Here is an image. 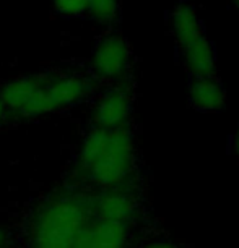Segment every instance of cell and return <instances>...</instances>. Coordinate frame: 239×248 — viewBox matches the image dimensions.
Returning a JSON list of instances; mask_svg holds the SVG:
<instances>
[{
	"label": "cell",
	"mask_w": 239,
	"mask_h": 248,
	"mask_svg": "<svg viewBox=\"0 0 239 248\" xmlns=\"http://www.w3.org/2000/svg\"><path fill=\"white\" fill-rule=\"evenodd\" d=\"M135 170V137L130 125L116 130L91 127L83 137L72 169L73 185L112 190L129 186Z\"/></svg>",
	"instance_id": "1"
},
{
	"label": "cell",
	"mask_w": 239,
	"mask_h": 248,
	"mask_svg": "<svg viewBox=\"0 0 239 248\" xmlns=\"http://www.w3.org/2000/svg\"><path fill=\"white\" fill-rule=\"evenodd\" d=\"M93 190L59 186L33 206L28 217V248H73L78 233L95 217Z\"/></svg>",
	"instance_id": "2"
},
{
	"label": "cell",
	"mask_w": 239,
	"mask_h": 248,
	"mask_svg": "<svg viewBox=\"0 0 239 248\" xmlns=\"http://www.w3.org/2000/svg\"><path fill=\"white\" fill-rule=\"evenodd\" d=\"M96 83L91 77L82 75L37 73L34 91L18 117L36 119L77 106L93 94Z\"/></svg>",
	"instance_id": "3"
},
{
	"label": "cell",
	"mask_w": 239,
	"mask_h": 248,
	"mask_svg": "<svg viewBox=\"0 0 239 248\" xmlns=\"http://www.w3.org/2000/svg\"><path fill=\"white\" fill-rule=\"evenodd\" d=\"M132 46L117 31L101 36L93 49L90 59V72L95 81H104L109 85L130 79L132 70Z\"/></svg>",
	"instance_id": "4"
},
{
	"label": "cell",
	"mask_w": 239,
	"mask_h": 248,
	"mask_svg": "<svg viewBox=\"0 0 239 248\" xmlns=\"http://www.w3.org/2000/svg\"><path fill=\"white\" fill-rule=\"evenodd\" d=\"M134 81L109 85L98 96L91 112V124L95 128L116 130L130 125L134 112Z\"/></svg>",
	"instance_id": "5"
},
{
	"label": "cell",
	"mask_w": 239,
	"mask_h": 248,
	"mask_svg": "<svg viewBox=\"0 0 239 248\" xmlns=\"http://www.w3.org/2000/svg\"><path fill=\"white\" fill-rule=\"evenodd\" d=\"M138 200L129 186L96 191L93 196V211L98 219L122 222L130 226L138 214Z\"/></svg>",
	"instance_id": "6"
},
{
	"label": "cell",
	"mask_w": 239,
	"mask_h": 248,
	"mask_svg": "<svg viewBox=\"0 0 239 248\" xmlns=\"http://www.w3.org/2000/svg\"><path fill=\"white\" fill-rule=\"evenodd\" d=\"M130 226L122 222L104 221L96 216L82 229L73 248H125Z\"/></svg>",
	"instance_id": "7"
},
{
	"label": "cell",
	"mask_w": 239,
	"mask_h": 248,
	"mask_svg": "<svg viewBox=\"0 0 239 248\" xmlns=\"http://www.w3.org/2000/svg\"><path fill=\"white\" fill-rule=\"evenodd\" d=\"M187 102L199 112L222 110L226 104V93L218 75H189Z\"/></svg>",
	"instance_id": "8"
},
{
	"label": "cell",
	"mask_w": 239,
	"mask_h": 248,
	"mask_svg": "<svg viewBox=\"0 0 239 248\" xmlns=\"http://www.w3.org/2000/svg\"><path fill=\"white\" fill-rule=\"evenodd\" d=\"M176 52L181 65L189 75L217 73V55L207 31L190 37L181 46H176Z\"/></svg>",
	"instance_id": "9"
},
{
	"label": "cell",
	"mask_w": 239,
	"mask_h": 248,
	"mask_svg": "<svg viewBox=\"0 0 239 248\" xmlns=\"http://www.w3.org/2000/svg\"><path fill=\"white\" fill-rule=\"evenodd\" d=\"M168 28L176 46L189 41L200 32H205V23L190 2H177L166 15Z\"/></svg>",
	"instance_id": "10"
},
{
	"label": "cell",
	"mask_w": 239,
	"mask_h": 248,
	"mask_svg": "<svg viewBox=\"0 0 239 248\" xmlns=\"http://www.w3.org/2000/svg\"><path fill=\"white\" fill-rule=\"evenodd\" d=\"M86 15L101 25H112L120 18V0H88Z\"/></svg>",
	"instance_id": "11"
},
{
	"label": "cell",
	"mask_w": 239,
	"mask_h": 248,
	"mask_svg": "<svg viewBox=\"0 0 239 248\" xmlns=\"http://www.w3.org/2000/svg\"><path fill=\"white\" fill-rule=\"evenodd\" d=\"M54 10L65 18L82 16L86 13L88 0H52Z\"/></svg>",
	"instance_id": "12"
},
{
	"label": "cell",
	"mask_w": 239,
	"mask_h": 248,
	"mask_svg": "<svg viewBox=\"0 0 239 248\" xmlns=\"http://www.w3.org/2000/svg\"><path fill=\"white\" fill-rule=\"evenodd\" d=\"M137 248H181V245H177V243L171 242V240H153V242H148V243H143V245H140Z\"/></svg>",
	"instance_id": "13"
},
{
	"label": "cell",
	"mask_w": 239,
	"mask_h": 248,
	"mask_svg": "<svg viewBox=\"0 0 239 248\" xmlns=\"http://www.w3.org/2000/svg\"><path fill=\"white\" fill-rule=\"evenodd\" d=\"M8 245V232L0 226V248H7Z\"/></svg>",
	"instance_id": "14"
},
{
	"label": "cell",
	"mask_w": 239,
	"mask_h": 248,
	"mask_svg": "<svg viewBox=\"0 0 239 248\" xmlns=\"http://www.w3.org/2000/svg\"><path fill=\"white\" fill-rule=\"evenodd\" d=\"M233 153L236 154L238 159H239V125H238V130H236L234 138H233Z\"/></svg>",
	"instance_id": "15"
},
{
	"label": "cell",
	"mask_w": 239,
	"mask_h": 248,
	"mask_svg": "<svg viewBox=\"0 0 239 248\" xmlns=\"http://www.w3.org/2000/svg\"><path fill=\"white\" fill-rule=\"evenodd\" d=\"M7 117H8V112L5 109V106L2 104V101H0V127H2V124L5 122Z\"/></svg>",
	"instance_id": "16"
},
{
	"label": "cell",
	"mask_w": 239,
	"mask_h": 248,
	"mask_svg": "<svg viewBox=\"0 0 239 248\" xmlns=\"http://www.w3.org/2000/svg\"><path fill=\"white\" fill-rule=\"evenodd\" d=\"M228 7L239 16V0H228Z\"/></svg>",
	"instance_id": "17"
}]
</instances>
